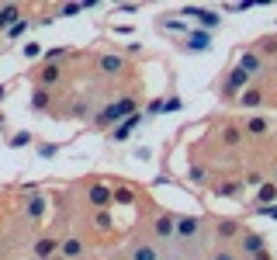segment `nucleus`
Returning a JSON list of instances; mask_svg holds the SVG:
<instances>
[{
  "label": "nucleus",
  "mask_w": 277,
  "mask_h": 260,
  "mask_svg": "<svg viewBox=\"0 0 277 260\" xmlns=\"http://www.w3.org/2000/svg\"><path fill=\"white\" fill-rule=\"evenodd\" d=\"M239 139H243V132H239L236 125H229V128H222V142H225V146H236Z\"/></svg>",
  "instance_id": "obj_17"
},
{
  "label": "nucleus",
  "mask_w": 277,
  "mask_h": 260,
  "mask_svg": "<svg viewBox=\"0 0 277 260\" xmlns=\"http://www.w3.org/2000/svg\"><path fill=\"white\" fill-rule=\"evenodd\" d=\"M260 215H270V219H277V205H274V208H260Z\"/></svg>",
  "instance_id": "obj_31"
},
{
  "label": "nucleus",
  "mask_w": 277,
  "mask_h": 260,
  "mask_svg": "<svg viewBox=\"0 0 277 260\" xmlns=\"http://www.w3.org/2000/svg\"><path fill=\"white\" fill-rule=\"evenodd\" d=\"M42 208H45V201H42V198H31V205H28V215H31V219H39Z\"/></svg>",
  "instance_id": "obj_23"
},
{
  "label": "nucleus",
  "mask_w": 277,
  "mask_h": 260,
  "mask_svg": "<svg viewBox=\"0 0 277 260\" xmlns=\"http://www.w3.org/2000/svg\"><path fill=\"white\" fill-rule=\"evenodd\" d=\"M201 229L198 215H177V225H174V236H180V240H194Z\"/></svg>",
  "instance_id": "obj_2"
},
{
  "label": "nucleus",
  "mask_w": 277,
  "mask_h": 260,
  "mask_svg": "<svg viewBox=\"0 0 277 260\" xmlns=\"http://www.w3.org/2000/svg\"><path fill=\"white\" fill-rule=\"evenodd\" d=\"M14 18H18V7H14V4H7V7L0 11V28H7Z\"/></svg>",
  "instance_id": "obj_21"
},
{
  "label": "nucleus",
  "mask_w": 277,
  "mask_h": 260,
  "mask_svg": "<svg viewBox=\"0 0 277 260\" xmlns=\"http://www.w3.org/2000/svg\"><path fill=\"white\" fill-rule=\"evenodd\" d=\"M135 125H138V115H132V118H125V121L118 125V132H115L111 139H115V142H125L128 136H132V128H135Z\"/></svg>",
  "instance_id": "obj_11"
},
{
  "label": "nucleus",
  "mask_w": 277,
  "mask_h": 260,
  "mask_svg": "<svg viewBox=\"0 0 277 260\" xmlns=\"http://www.w3.org/2000/svg\"><path fill=\"white\" fill-rule=\"evenodd\" d=\"M90 201H94L97 208H104V205L111 201V187H104V184H94V187H90Z\"/></svg>",
  "instance_id": "obj_10"
},
{
  "label": "nucleus",
  "mask_w": 277,
  "mask_h": 260,
  "mask_svg": "<svg viewBox=\"0 0 277 260\" xmlns=\"http://www.w3.org/2000/svg\"><path fill=\"white\" fill-rule=\"evenodd\" d=\"M260 101H263V94H260V90H243V104H246V108H257Z\"/></svg>",
  "instance_id": "obj_22"
},
{
  "label": "nucleus",
  "mask_w": 277,
  "mask_h": 260,
  "mask_svg": "<svg viewBox=\"0 0 277 260\" xmlns=\"http://www.w3.org/2000/svg\"><path fill=\"white\" fill-rule=\"evenodd\" d=\"M45 104H49V90H39L35 94V108H45Z\"/></svg>",
  "instance_id": "obj_27"
},
{
  "label": "nucleus",
  "mask_w": 277,
  "mask_h": 260,
  "mask_svg": "<svg viewBox=\"0 0 277 260\" xmlns=\"http://www.w3.org/2000/svg\"><path fill=\"white\" fill-rule=\"evenodd\" d=\"M94 225H97L100 233H104V229L111 225V212H104V208H97V212H94Z\"/></svg>",
  "instance_id": "obj_20"
},
{
  "label": "nucleus",
  "mask_w": 277,
  "mask_h": 260,
  "mask_svg": "<svg viewBox=\"0 0 277 260\" xmlns=\"http://www.w3.org/2000/svg\"><path fill=\"white\" fill-rule=\"evenodd\" d=\"M39 52H42V45H35V42H28V45H24V56H28V59H35Z\"/></svg>",
  "instance_id": "obj_25"
},
{
  "label": "nucleus",
  "mask_w": 277,
  "mask_h": 260,
  "mask_svg": "<svg viewBox=\"0 0 277 260\" xmlns=\"http://www.w3.org/2000/svg\"><path fill=\"white\" fill-rule=\"evenodd\" d=\"M212 260H236V253H229V250H218Z\"/></svg>",
  "instance_id": "obj_29"
},
{
  "label": "nucleus",
  "mask_w": 277,
  "mask_h": 260,
  "mask_svg": "<svg viewBox=\"0 0 277 260\" xmlns=\"http://www.w3.org/2000/svg\"><path fill=\"white\" fill-rule=\"evenodd\" d=\"M66 56V49H52V52H45V59L49 62H56V59H62Z\"/></svg>",
  "instance_id": "obj_28"
},
{
  "label": "nucleus",
  "mask_w": 277,
  "mask_h": 260,
  "mask_svg": "<svg viewBox=\"0 0 277 260\" xmlns=\"http://www.w3.org/2000/svg\"><path fill=\"white\" fill-rule=\"evenodd\" d=\"M132 115H135V101L132 98H121L118 104H111V108H104V111H100V125H108V121H118V118H132Z\"/></svg>",
  "instance_id": "obj_1"
},
{
  "label": "nucleus",
  "mask_w": 277,
  "mask_h": 260,
  "mask_svg": "<svg viewBox=\"0 0 277 260\" xmlns=\"http://www.w3.org/2000/svg\"><path fill=\"white\" fill-rule=\"evenodd\" d=\"M100 70H104V73H121L125 62H121L118 56H100Z\"/></svg>",
  "instance_id": "obj_13"
},
{
  "label": "nucleus",
  "mask_w": 277,
  "mask_h": 260,
  "mask_svg": "<svg viewBox=\"0 0 277 260\" xmlns=\"http://www.w3.org/2000/svg\"><path fill=\"white\" fill-rule=\"evenodd\" d=\"M45 260H52V257H45Z\"/></svg>",
  "instance_id": "obj_33"
},
{
  "label": "nucleus",
  "mask_w": 277,
  "mask_h": 260,
  "mask_svg": "<svg viewBox=\"0 0 277 260\" xmlns=\"http://www.w3.org/2000/svg\"><path fill=\"white\" fill-rule=\"evenodd\" d=\"M187 49H191V52H204V49H208V35H204V31L191 35V39H187Z\"/></svg>",
  "instance_id": "obj_14"
},
{
  "label": "nucleus",
  "mask_w": 277,
  "mask_h": 260,
  "mask_svg": "<svg viewBox=\"0 0 277 260\" xmlns=\"http://www.w3.org/2000/svg\"><path fill=\"white\" fill-rule=\"evenodd\" d=\"M253 260H270V253H267V250H260V253H253Z\"/></svg>",
  "instance_id": "obj_32"
},
{
  "label": "nucleus",
  "mask_w": 277,
  "mask_h": 260,
  "mask_svg": "<svg viewBox=\"0 0 277 260\" xmlns=\"http://www.w3.org/2000/svg\"><path fill=\"white\" fill-rule=\"evenodd\" d=\"M132 260H159L156 246L153 243H138V246H132V253H128Z\"/></svg>",
  "instance_id": "obj_6"
},
{
  "label": "nucleus",
  "mask_w": 277,
  "mask_h": 260,
  "mask_svg": "<svg viewBox=\"0 0 277 260\" xmlns=\"http://www.w3.org/2000/svg\"><path fill=\"white\" fill-rule=\"evenodd\" d=\"M59 250H62V257H80V253H83V240H80V236H70V240H62L59 243Z\"/></svg>",
  "instance_id": "obj_7"
},
{
  "label": "nucleus",
  "mask_w": 277,
  "mask_h": 260,
  "mask_svg": "<svg viewBox=\"0 0 277 260\" xmlns=\"http://www.w3.org/2000/svg\"><path fill=\"white\" fill-rule=\"evenodd\" d=\"M187 14H191V18H198L204 28H215V24H218V14H212V11H201V7H191Z\"/></svg>",
  "instance_id": "obj_12"
},
{
  "label": "nucleus",
  "mask_w": 277,
  "mask_h": 260,
  "mask_svg": "<svg viewBox=\"0 0 277 260\" xmlns=\"http://www.w3.org/2000/svg\"><path fill=\"white\" fill-rule=\"evenodd\" d=\"M257 201H260V208H270V201H277V184H260Z\"/></svg>",
  "instance_id": "obj_9"
},
{
  "label": "nucleus",
  "mask_w": 277,
  "mask_h": 260,
  "mask_svg": "<svg viewBox=\"0 0 277 260\" xmlns=\"http://www.w3.org/2000/svg\"><path fill=\"white\" fill-rule=\"evenodd\" d=\"M239 70H243V73H257V70H260V59L246 52V56H243V62H239Z\"/></svg>",
  "instance_id": "obj_18"
},
{
  "label": "nucleus",
  "mask_w": 277,
  "mask_h": 260,
  "mask_svg": "<svg viewBox=\"0 0 277 260\" xmlns=\"http://www.w3.org/2000/svg\"><path fill=\"white\" fill-rule=\"evenodd\" d=\"M174 225H177V215H170V212L156 215V222H153V233H156V240H170V236H174Z\"/></svg>",
  "instance_id": "obj_3"
},
{
  "label": "nucleus",
  "mask_w": 277,
  "mask_h": 260,
  "mask_svg": "<svg viewBox=\"0 0 277 260\" xmlns=\"http://www.w3.org/2000/svg\"><path fill=\"white\" fill-rule=\"evenodd\" d=\"M263 236L260 233H243V240H239V246H243V253H260L263 250Z\"/></svg>",
  "instance_id": "obj_5"
},
{
  "label": "nucleus",
  "mask_w": 277,
  "mask_h": 260,
  "mask_svg": "<svg viewBox=\"0 0 277 260\" xmlns=\"http://www.w3.org/2000/svg\"><path fill=\"white\" fill-rule=\"evenodd\" d=\"M52 253H59V240H52V236H42V240L35 243V257L45 260V257H52Z\"/></svg>",
  "instance_id": "obj_4"
},
{
  "label": "nucleus",
  "mask_w": 277,
  "mask_h": 260,
  "mask_svg": "<svg viewBox=\"0 0 277 260\" xmlns=\"http://www.w3.org/2000/svg\"><path fill=\"white\" fill-rule=\"evenodd\" d=\"M250 83V73H243V70H232V77H229V83H225V94H236L239 87H246Z\"/></svg>",
  "instance_id": "obj_8"
},
{
  "label": "nucleus",
  "mask_w": 277,
  "mask_h": 260,
  "mask_svg": "<svg viewBox=\"0 0 277 260\" xmlns=\"http://www.w3.org/2000/svg\"><path fill=\"white\" fill-rule=\"evenodd\" d=\"M56 77H59V70H52V66H49V70H45V73H42V83H45V87H49V83L56 80Z\"/></svg>",
  "instance_id": "obj_26"
},
{
  "label": "nucleus",
  "mask_w": 277,
  "mask_h": 260,
  "mask_svg": "<svg viewBox=\"0 0 277 260\" xmlns=\"http://www.w3.org/2000/svg\"><path fill=\"white\" fill-rule=\"evenodd\" d=\"M28 142H31V136H28V132H18V136L11 139V146H14V149H21V146H28Z\"/></svg>",
  "instance_id": "obj_24"
},
{
  "label": "nucleus",
  "mask_w": 277,
  "mask_h": 260,
  "mask_svg": "<svg viewBox=\"0 0 277 260\" xmlns=\"http://www.w3.org/2000/svg\"><path fill=\"white\" fill-rule=\"evenodd\" d=\"M215 194H222V198H239V184L236 180H225V184H218Z\"/></svg>",
  "instance_id": "obj_16"
},
{
  "label": "nucleus",
  "mask_w": 277,
  "mask_h": 260,
  "mask_svg": "<svg viewBox=\"0 0 277 260\" xmlns=\"http://www.w3.org/2000/svg\"><path fill=\"white\" fill-rule=\"evenodd\" d=\"M267 128H270V125H267L263 118H253L250 125H246V132H250V136H267Z\"/></svg>",
  "instance_id": "obj_19"
},
{
  "label": "nucleus",
  "mask_w": 277,
  "mask_h": 260,
  "mask_svg": "<svg viewBox=\"0 0 277 260\" xmlns=\"http://www.w3.org/2000/svg\"><path fill=\"white\" fill-rule=\"evenodd\" d=\"M218 236H222V240H232V236H239V225H236L232 219L218 222Z\"/></svg>",
  "instance_id": "obj_15"
},
{
  "label": "nucleus",
  "mask_w": 277,
  "mask_h": 260,
  "mask_svg": "<svg viewBox=\"0 0 277 260\" xmlns=\"http://www.w3.org/2000/svg\"><path fill=\"white\" fill-rule=\"evenodd\" d=\"M191 180H204V170H201V167H191Z\"/></svg>",
  "instance_id": "obj_30"
}]
</instances>
